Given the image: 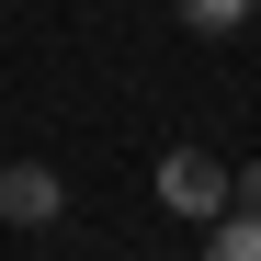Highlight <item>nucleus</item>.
<instances>
[{
	"label": "nucleus",
	"instance_id": "obj_4",
	"mask_svg": "<svg viewBox=\"0 0 261 261\" xmlns=\"http://www.w3.org/2000/svg\"><path fill=\"white\" fill-rule=\"evenodd\" d=\"M170 12H182L193 34H239V23H250V0H170Z\"/></svg>",
	"mask_w": 261,
	"mask_h": 261
},
{
	"label": "nucleus",
	"instance_id": "obj_5",
	"mask_svg": "<svg viewBox=\"0 0 261 261\" xmlns=\"http://www.w3.org/2000/svg\"><path fill=\"white\" fill-rule=\"evenodd\" d=\"M227 204H250V216H261V159H250V170H227Z\"/></svg>",
	"mask_w": 261,
	"mask_h": 261
},
{
	"label": "nucleus",
	"instance_id": "obj_3",
	"mask_svg": "<svg viewBox=\"0 0 261 261\" xmlns=\"http://www.w3.org/2000/svg\"><path fill=\"white\" fill-rule=\"evenodd\" d=\"M193 261H261V216H250V204L204 216V250H193Z\"/></svg>",
	"mask_w": 261,
	"mask_h": 261
},
{
	"label": "nucleus",
	"instance_id": "obj_2",
	"mask_svg": "<svg viewBox=\"0 0 261 261\" xmlns=\"http://www.w3.org/2000/svg\"><path fill=\"white\" fill-rule=\"evenodd\" d=\"M57 204H68L57 170H34V159H23V170H0V216H12V227H46Z\"/></svg>",
	"mask_w": 261,
	"mask_h": 261
},
{
	"label": "nucleus",
	"instance_id": "obj_1",
	"mask_svg": "<svg viewBox=\"0 0 261 261\" xmlns=\"http://www.w3.org/2000/svg\"><path fill=\"white\" fill-rule=\"evenodd\" d=\"M159 204H170V216H227V159L170 148V159H159Z\"/></svg>",
	"mask_w": 261,
	"mask_h": 261
}]
</instances>
